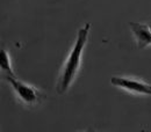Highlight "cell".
<instances>
[{
    "label": "cell",
    "instance_id": "cell-2",
    "mask_svg": "<svg viewBox=\"0 0 151 132\" xmlns=\"http://www.w3.org/2000/svg\"><path fill=\"white\" fill-rule=\"evenodd\" d=\"M5 80L12 86L19 101L26 107H30V108L36 107L45 100L44 92H42L41 89H38L34 86H30V85H27L20 81L19 79H17V76H5Z\"/></svg>",
    "mask_w": 151,
    "mask_h": 132
},
{
    "label": "cell",
    "instance_id": "cell-4",
    "mask_svg": "<svg viewBox=\"0 0 151 132\" xmlns=\"http://www.w3.org/2000/svg\"><path fill=\"white\" fill-rule=\"evenodd\" d=\"M129 27L135 36L137 48L143 49L151 44V29L149 26L138 23V22H129Z\"/></svg>",
    "mask_w": 151,
    "mask_h": 132
},
{
    "label": "cell",
    "instance_id": "cell-5",
    "mask_svg": "<svg viewBox=\"0 0 151 132\" xmlns=\"http://www.w3.org/2000/svg\"><path fill=\"white\" fill-rule=\"evenodd\" d=\"M0 66H1V72L2 74H5V76H15L11 66V59L8 56V52L5 49H1L0 51Z\"/></svg>",
    "mask_w": 151,
    "mask_h": 132
},
{
    "label": "cell",
    "instance_id": "cell-1",
    "mask_svg": "<svg viewBox=\"0 0 151 132\" xmlns=\"http://www.w3.org/2000/svg\"><path fill=\"white\" fill-rule=\"evenodd\" d=\"M90 28H91V24L86 23L83 28L78 30L75 45L60 70V74H59L56 86V91L58 94H64L69 89V87L72 85L75 78L79 72V68L81 65L83 52H84V49L88 39Z\"/></svg>",
    "mask_w": 151,
    "mask_h": 132
},
{
    "label": "cell",
    "instance_id": "cell-3",
    "mask_svg": "<svg viewBox=\"0 0 151 132\" xmlns=\"http://www.w3.org/2000/svg\"><path fill=\"white\" fill-rule=\"evenodd\" d=\"M111 82L113 86L128 91L132 94L151 95V85L132 76H113Z\"/></svg>",
    "mask_w": 151,
    "mask_h": 132
}]
</instances>
